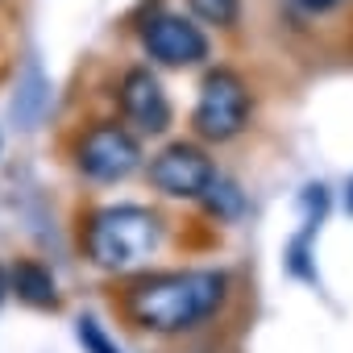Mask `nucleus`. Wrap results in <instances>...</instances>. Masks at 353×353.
I'll return each mask as SVG.
<instances>
[{
	"label": "nucleus",
	"mask_w": 353,
	"mask_h": 353,
	"mask_svg": "<svg viewBox=\"0 0 353 353\" xmlns=\"http://www.w3.org/2000/svg\"><path fill=\"white\" fill-rule=\"evenodd\" d=\"M121 112L141 133H162L170 125V100H166L158 75H150L145 67L125 71V79H121Z\"/></svg>",
	"instance_id": "7"
},
{
	"label": "nucleus",
	"mask_w": 353,
	"mask_h": 353,
	"mask_svg": "<svg viewBox=\"0 0 353 353\" xmlns=\"http://www.w3.org/2000/svg\"><path fill=\"white\" fill-rule=\"evenodd\" d=\"M141 166V145L121 125H96L79 141V170L96 183H117Z\"/></svg>",
	"instance_id": "5"
},
{
	"label": "nucleus",
	"mask_w": 353,
	"mask_h": 353,
	"mask_svg": "<svg viewBox=\"0 0 353 353\" xmlns=\"http://www.w3.org/2000/svg\"><path fill=\"white\" fill-rule=\"evenodd\" d=\"M349 212H353V183H349Z\"/></svg>",
	"instance_id": "13"
},
{
	"label": "nucleus",
	"mask_w": 353,
	"mask_h": 353,
	"mask_svg": "<svg viewBox=\"0 0 353 353\" xmlns=\"http://www.w3.org/2000/svg\"><path fill=\"white\" fill-rule=\"evenodd\" d=\"M196 133L208 141H233L245 121H250V88L241 83L237 71L216 67L204 75L200 83V100H196Z\"/></svg>",
	"instance_id": "3"
},
{
	"label": "nucleus",
	"mask_w": 353,
	"mask_h": 353,
	"mask_svg": "<svg viewBox=\"0 0 353 353\" xmlns=\"http://www.w3.org/2000/svg\"><path fill=\"white\" fill-rule=\"evenodd\" d=\"M150 183L162 196H174V200H204V192L216 183V166H212V158L200 145L174 141V145H166V150L154 154Z\"/></svg>",
	"instance_id": "4"
},
{
	"label": "nucleus",
	"mask_w": 353,
	"mask_h": 353,
	"mask_svg": "<svg viewBox=\"0 0 353 353\" xmlns=\"http://www.w3.org/2000/svg\"><path fill=\"white\" fill-rule=\"evenodd\" d=\"M299 9H307V13H328V9H336L341 0H295Z\"/></svg>",
	"instance_id": "11"
},
{
	"label": "nucleus",
	"mask_w": 353,
	"mask_h": 353,
	"mask_svg": "<svg viewBox=\"0 0 353 353\" xmlns=\"http://www.w3.org/2000/svg\"><path fill=\"white\" fill-rule=\"evenodd\" d=\"M141 42L150 50V59L162 67H192L208 54V38L200 34V26H192L188 17H174V13L154 17L141 30Z\"/></svg>",
	"instance_id": "6"
},
{
	"label": "nucleus",
	"mask_w": 353,
	"mask_h": 353,
	"mask_svg": "<svg viewBox=\"0 0 353 353\" xmlns=\"http://www.w3.org/2000/svg\"><path fill=\"white\" fill-rule=\"evenodd\" d=\"M225 303V274L216 270H162L129 287L125 312L150 332H183Z\"/></svg>",
	"instance_id": "1"
},
{
	"label": "nucleus",
	"mask_w": 353,
	"mask_h": 353,
	"mask_svg": "<svg viewBox=\"0 0 353 353\" xmlns=\"http://www.w3.org/2000/svg\"><path fill=\"white\" fill-rule=\"evenodd\" d=\"M192 13L208 26H233L237 13H241V0H188Z\"/></svg>",
	"instance_id": "9"
},
{
	"label": "nucleus",
	"mask_w": 353,
	"mask_h": 353,
	"mask_svg": "<svg viewBox=\"0 0 353 353\" xmlns=\"http://www.w3.org/2000/svg\"><path fill=\"white\" fill-rule=\"evenodd\" d=\"M79 341H83V349H88V353H121V349L108 341V332H104L92 316H83V320H79Z\"/></svg>",
	"instance_id": "10"
},
{
	"label": "nucleus",
	"mask_w": 353,
	"mask_h": 353,
	"mask_svg": "<svg viewBox=\"0 0 353 353\" xmlns=\"http://www.w3.org/2000/svg\"><path fill=\"white\" fill-rule=\"evenodd\" d=\"M5 291H9V279H5V270H0V299H5Z\"/></svg>",
	"instance_id": "12"
},
{
	"label": "nucleus",
	"mask_w": 353,
	"mask_h": 353,
	"mask_svg": "<svg viewBox=\"0 0 353 353\" xmlns=\"http://www.w3.org/2000/svg\"><path fill=\"white\" fill-rule=\"evenodd\" d=\"M13 291L30 307H59V287H54L50 270L38 266V262H17L13 266Z\"/></svg>",
	"instance_id": "8"
},
{
	"label": "nucleus",
	"mask_w": 353,
	"mask_h": 353,
	"mask_svg": "<svg viewBox=\"0 0 353 353\" xmlns=\"http://www.w3.org/2000/svg\"><path fill=\"white\" fill-rule=\"evenodd\" d=\"M83 245H88V258L96 266H104V270H129V266L145 262L162 245V221L150 208L112 204V208H100L88 221Z\"/></svg>",
	"instance_id": "2"
}]
</instances>
